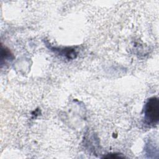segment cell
<instances>
[{"mask_svg": "<svg viewBox=\"0 0 159 159\" xmlns=\"http://www.w3.org/2000/svg\"><path fill=\"white\" fill-rule=\"evenodd\" d=\"M146 120L150 124H157L159 119V106L158 98H150L146 104L145 108Z\"/></svg>", "mask_w": 159, "mask_h": 159, "instance_id": "cell-1", "label": "cell"}]
</instances>
